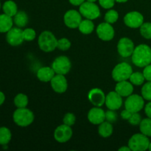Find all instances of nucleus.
<instances>
[{
	"label": "nucleus",
	"instance_id": "4c0bfd02",
	"mask_svg": "<svg viewBox=\"0 0 151 151\" xmlns=\"http://www.w3.org/2000/svg\"><path fill=\"white\" fill-rule=\"evenodd\" d=\"M98 1L100 5L103 8L107 9V10L111 9L114 6L115 2H116L115 0H98Z\"/></svg>",
	"mask_w": 151,
	"mask_h": 151
},
{
	"label": "nucleus",
	"instance_id": "cd10ccee",
	"mask_svg": "<svg viewBox=\"0 0 151 151\" xmlns=\"http://www.w3.org/2000/svg\"><path fill=\"white\" fill-rule=\"evenodd\" d=\"M129 81L134 86H139L144 84L145 81V76L142 72H133V73L131 74V77L129 78Z\"/></svg>",
	"mask_w": 151,
	"mask_h": 151
},
{
	"label": "nucleus",
	"instance_id": "c9c22d12",
	"mask_svg": "<svg viewBox=\"0 0 151 151\" xmlns=\"http://www.w3.org/2000/svg\"><path fill=\"white\" fill-rule=\"evenodd\" d=\"M142 116L139 114V112H137V113H132L131 117L128 119V122L131 124V125H139L140 122L142 121Z\"/></svg>",
	"mask_w": 151,
	"mask_h": 151
},
{
	"label": "nucleus",
	"instance_id": "de8ad7c7",
	"mask_svg": "<svg viewBox=\"0 0 151 151\" xmlns=\"http://www.w3.org/2000/svg\"><path fill=\"white\" fill-rule=\"evenodd\" d=\"M148 150L151 151V142H150V145H149V147H148Z\"/></svg>",
	"mask_w": 151,
	"mask_h": 151
},
{
	"label": "nucleus",
	"instance_id": "49530a36",
	"mask_svg": "<svg viewBox=\"0 0 151 151\" xmlns=\"http://www.w3.org/2000/svg\"><path fill=\"white\" fill-rule=\"evenodd\" d=\"M86 1H90V2H95V1H97V0H86Z\"/></svg>",
	"mask_w": 151,
	"mask_h": 151
},
{
	"label": "nucleus",
	"instance_id": "393cba45",
	"mask_svg": "<svg viewBox=\"0 0 151 151\" xmlns=\"http://www.w3.org/2000/svg\"><path fill=\"white\" fill-rule=\"evenodd\" d=\"M2 10L6 15L10 17H13L18 12L17 4L12 0H7L3 4Z\"/></svg>",
	"mask_w": 151,
	"mask_h": 151
},
{
	"label": "nucleus",
	"instance_id": "b1692460",
	"mask_svg": "<svg viewBox=\"0 0 151 151\" xmlns=\"http://www.w3.org/2000/svg\"><path fill=\"white\" fill-rule=\"evenodd\" d=\"M13 23L19 28L25 27L29 22L27 14L24 11H18L17 13L13 16Z\"/></svg>",
	"mask_w": 151,
	"mask_h": 151
},
{
	"label": "nucleus",
	"instance_id": "5701e85b",
	"mask_svg": "<svg viewBox=\"0 0 151 151\" xmlns=\"http://www.w3.org/2000/svg\"><path fill=\"white\" fill-rule=\"evenodd\" d=\"M113 125L111 122H108V121H104L101 124H100L98 126L99 135L103 138H108V137H111L113 134Z\"/></svg>",
	"mask_w": 151,
	"mask_h": 151
},
{
	"label": "nucleus",
	"instance_id": "9b49d317",
	"mask_svg": "<svg viewBox=\"0 0 151 151\" xmlns=\"http://www.w3.org/2000/svg\"><path fill=\"white\" fill-rule=\"evenodd\" d=\"M96 33L102 41H110L114 37L115 31L112 24L105 22L98 24L96 28Z\"/></svg>",
	"mask_w": 151,
	"mask_h": 151
},
{
	"label": "nucleus",
	"instance_id": "58836bf2",
	"mask_svg": "<svg viewBox=\"0 0 151 151\" xmlns=\"http://www.w3.org/2000/svg\"><path fill=\"white\" fill-rule=\"evenodd\" d=\"M142 73L145 78V81H151V63L144 67Z\"/></svg>",
	"mask_w": 151,
	"mask_h": 151
},
{
	"label": "nucleus",
	"instance_id": "bb28decb",
	"mask_svg": "<svg viewBox=\"0 0 151 151\" xmlns=\"http://www.w3.org/2000/svg\"><path fill=\"white\" fill-rule=\"evenodd\" d=\"M140 132L148 137H151V119L145 118L142 119L139 124Z\"/></svg>",
	"mask_w": 151,
	"mask_h": 151
},
{
	"label": "nucleus",
	"instance_id": "7ed1b4c3",
	"mask_svg": "<svg viewBox=\"0 0 151 151\" xmlns=\"http://www.w3.org/2000/svg\"><path fill=\"white\" fill-rule=\"evenodd\" d=\"M15 123L20 127H27L33 122L35 116L33 112L27 108L17 109L13 114Z\"/></svg>",
	"mask_w": 151,
	"mask_h": 151
},
{
	"label": "nucleus",
	"instance_id": "a18cd8bd",
	"mask_svg": "<svg viewBox=\"0 0 151 151\" xmlns=\"http://www.w3.org/2000/svg\"><path fill=\"white\" fill-rule=\"evenodd\" d=\"M128 0H115V1L116 2H118V3H125L127 2Z\"/></svg>",
	"mask_w": 151,
	"mask_h": 151
},
{
	"label": "nucleus",
	"instance_id": "c85d7f7f",
	"mask_svg": "<svg viewBox=\"0 0 151 151\" xmlns=\"http://www.w3.org/2000/svg\"><path fill=\"white\" fill-rule=\"evenodd\" d=\"M29 99L28 97L24 94H18L14 98V105L17 109H22V108H27Z\"/></svg>",
	"mask_w": 151,
	"mask_h": 151
},
{
	"label": "nucleus",
	"instance_id": "79ce46f5",
	"mask_svg": "<svg viewBox=\"0 0 151 151\" xmlns=\"http://www.w3.org/2000/svg\"><path fill=\"white\" fill-rule=\"evenodd\" d=\"M69 1L74 6H81L86 0H69Z\"/></svg>",
	"mask_w": 151,
	"mask_h": 151
},
{
	"label": "nucleus",
	"instance_id": "a211bd4d",
	"mask_svg": "<svg viewBox=\"0 0 151 151\" xmlns=\"http://www.w3.org/2000/svg\"><path fill=\"white\" fill-rule=\"evenodd\" d=\"M87 117L91 124L99 125L106 121V111L102 109L101 107L94 106L88 112Z\"/></svg>",
	"mask_w": 151,
	"mask_h": 151
},
{
	"label": "nucleus",
	"instance_id": "f3484780",
	"mask_svg": "<svg viewBox=\"0 0 151 151\" xmlns=\"http://www.w3.org/2000/svg\"><path fill=\"white\" fill-rule=\"evenodd\" d=\"M106 95L102 89L99 88H94L89 91L88 94V99L90 103L94 106L102 107L106 103Z\"/></svg>",
	"mask_w": 151,
	"mask_h": 151
},
{
	"label": "nucleus",
	"instance_id": "f704fd0d",
	"mask_svg": "<svg viewBox=\"0 0 151 151\" xmlns=\"http://www.w3.org/2000/svg\"><path fill=\"white\" fill-rule=\"evenodd\" d=\"M75 122H76V116L73 113H66V114L63 116V123L66 125L72 127V125H75Z\"/></svg>",
	"mask_w": 151,
	"mask_h": 151
},
{
	"label": "nucleus",
	"instance_id": "4be33fe9",
	"mask_svg": "<svg viewBox=\"0 0 151 151\" xmlns=\"http://www.w3.org/2000/svg\"><path fill=\"white\" fill-rule=\"evenodd\" d=\"M94 27H94L93 20L85 19L81 21L78 28L80 32L82 34H83V35H90V34L93 32Z\"/></svg>",
	"mask_w": 151,
	"mask_h": 151
},
{
	"label": "nucleus",
	"instance_id": "dca6fc26",
	"mask_svg": "<svg viewBox=\"0 0 151 151\" xmlns=\"http://www.w3.org/2000/svg\"><path fill=\"white\" fill-rule=\"evenodd\" d=\"M50 83L53 91L58 94H63L68 88L67 80L63 75L55 74Z\"/></svg>",
	"mask_w": 151,
	"mask_h": 151
},
{
	"label": "nucleus",
	"instance_id": "c03bdc74",
	"mask_svg": "<svg viewBox=\"0 0 151 151\" xmlns=\"http://www.w3.org/2000/svg\"><path fill=\"white\" fill-rule=\"evenodd\" d=\"M119 151H131V148L128 147V145L127 146H123V147H121L120 148H119Z\"/></svg>",
	"mask_w": 151,
	"mask_h": 151
},
{
	"label": "nucleus",
	"instance_id": "412c9836",
	"mask_svg": "<svg viewBox=\"0 0 151 151\" xmlns=\"http://www.w3.org/2000/svg\"><path fill=\"white\" fill-rule=\"evenodd\" d=\"M13 17L7 16L5 13L0 14V32L7 33L13 25Z\"/></svg>",
	"mask_w": 151,
	"mask_h": 151
},
{
	"label": "nucleus",
	"instance_id": "4468645a",
	"mask_svg": "<svg viewBox=\"0 0 151 151\" xmlns=\"http://www.w3.org/2000/svg\"><path fill=\"white\" fill-rule=\"evenodd\" d=\"M7 42L12 47H18L24 42L23 29L18 27H12L6 34Z\"/></svg>",
	"mask_w": 151,
	"mask_h": 151
},
{
	"label": "nucleus",
	"instance_id": "39448f33",
	"mask_svg": "<svg viewBox=\"0 0 151 151\" xmlns=\"http://www.w3.org/2000/svg\"><path fill=\"white\" fill-rule=\"evenodd\" d=\"M150 142L148 137L139 133L134 134L130 138L128 145L132 151H145L148 150Z\"/></svg>",
	"mask_w": 151,
	"mask_h": 151
},
{
	"label": "nucleus",
	"instance_id": "f03ea898",
	"mask_svg": "<svg viewBox=\"0 0 151 151\" xmlns=\"http://www.w3.org/2000/svg\"><path fill=\"white\" fill-rule=\"evenodd\" d=\"M58 39L54 34L49 30L43 31L38 38V45L44 52H52L57 49Z\"/></svg>",
	"mask_w": 151,
	"mask_h": 151
},
{
	"label": "nucleus",
	"instance_id": "ddd939ff",
	"mask_svg": "<svg viewBox=\"0 0 151 151\" xmlns=\"http://www.w3.org/2000/svg\"><path fill=\"white\" fill-rule=\"evenodd\" d=\"M82 21V16L76 10H69L65 13L63 22L65 25L70 29H76Z\"/></svg>",
	"mask_w": 151,
	"mask_h": 151
},
{
	"label": "nucleus",
	"instance_id": "a878e982",
	"mask_svg": "<svg viewBox=\"0 0 151 151\" xmlns=\"http://www.w3.org/2000/svg\"><path fill=\"white\" fill-rule=\"evenodd\" d=\"M12 138L11 131L7 127L0 128V145H6L10 142Z\"/></svg>",
	"mask_w": 151,
	"mask_h": 151
},
{
	"label": "nucleus",
	"instance_id": "1a4fd4ad",
	"mask_svg": "<svg viewBox=\"0 0 151 151\" xmlns=\"http://www.w3.org/2000/svg\"><path fill=\"white\" fill-rule=\"evenodd\" d=\"M116 48L119 55L126 58L131 57L135 49V45L131 38L128 37H123L119 40Z\"/></svg>",
	"mask_w": 151,
	"mask_h": 151
},
{
	"label": "nucleus",
	"instance_id": "aec40b11",
	"mask_svg": "<svg viewBox=\"0 0 151 151\" xmlns=\"http://www.w3.org/2000/svg\"><path fill=\"white\" fill-rule=\"evenodd\" d=\"M55 75V72L53 70L52 66H43L40 68L36 73L37 78L41 82L48 83L51 81L53 77Z\"/></svg>",
	"mask_w": 151,
	"mask_h": 151
},
{
	"label": "nucleus",
	"instance_id": "473e14b6",
	"mask_svg": "<svg viewBox=\"0 0 151 151\" xmlns=\"http://www.w3.org/2000/svg\"><path fill=\"white\" fill-rule=\"evenodd\" d=\"M71 41L66 38H61L58 40L57 49L60 51H67L71 47Z\"/></svg>",
	"mask_w": 151,
	"mask_h": 151
},
{
	"label": "nucleus",
	"instance_id": "0eeeda50",
	"mask_svg": "<svg viewBox=\"0 0 151 151\" xmlns=\"http://www.w3.org/2000/svg\"><path fill=\"white\" fill-rule=\"evenodd\" d=\"M125 109L131 111V113H137L139 112L145 108V99L142 95L137 94H132L127 97L125 100Z\"/></svg>",
	"mask_w": 151,
	"mask_h": 151
},
{
	"label": "nucleus",
	"instance_id": "ea45409f",
	"mask_svg": "<svg viewBox=\"0 0 151 151\" xmlns=\"http://www.w3.org/2000/svg\"><path fill=\"white\" fill-rule=\"evenodd\" d=\"M131 114H132V113L131 111H129L125 109L123 111H122V112L120 114V116L122 117V119H125V120H128L129 118L131 117Z\"/></svg>",
	"mask_w": 151,
	"mask_h": 151
},
{
	"label": "nucleus",
	"instance_id": "f257e3e1",
	"mask_svg": "<svg viewBox=\"0 0 151 151\" xmlns=\"http://www.w3.org/2000/svg\"><path fill=\"white\" fill-rule=\"evenodd\" d=\"M131 61L137 67L144 68L151 63V48L145 44H139L135 47Z\"/></svg>",
	"mask_w": 151,
	"mask_h": 151
},
{
	"label": "nucleus",
	"instance_id": "9d476101",
	"mask_svg": "<svg viewBox=\"0 0 151 151\" xmlns=\"http://www.w3.org/2000/svg\"><path fill=\"white\" fill-rule=\"evenodd\" d=\"M124 23L131 29H137L144 23V16L138 11H131L124 16Z\"/></svg>",
	"mask_w": 151,
	"mask_h": 151
},
{
	"label": "nucleus",
	"instance_id": "7c9ffc66",
	"mask_svg": "<svg viewBox=\"0 0 151 151\" xmlns=\"http://www.w3.org/2000/svg\"><path fill=\"white\" fill-rule=\"evenodd\" d=\"M142 36L145 39H151V22H144L139 27Z\"/></svg>",
	"mask_w": 151,
	"mask_h": 151
},
{
	"label": "nucleus",
	"instance_id": "72a5a7b5",
	"mask_svg": "<svg viewBox=\"0 0 151 151\" xmlns=\"http://www.w3.org/2000/svg\"><path fill=\"white\" fill-rule=\"evenodd\" d=\"M24 40L26 41H32L36 37V32L32 28H25L23 29Z\"/></svg>",
	"mask_w": 151,
	"mask_h": 151
},
{
	"label": "nucleus",
	"instance_id": "f8f14e48",
	"mask_svg": "<svg viewBox=\"0 0 151 151\" xmlns=\"http://www.w3.org/2000/svg\"><path fill=\"white\" fill-rule=\"evenodd\" d=\"M73 134L71 126L65 124L59 125L54 131V138L59 143H66L71 139Z\"/></svg>",
	"mask_w": 151,
	"mask_h": 151
},
{
	"label": "nucleus",
	"instance_id": "6ab92c4d",
	"mask_svg": "<svg viewBox=\"0 0 151 151\" xmlns=\"http://www.w3.org/2000/svg\"><path fill=\"white\" fill-rule=\"evenodd\" d=\"M114 91H116L122 97H127L134 92V85L128 81L116 82Z\"/></svg>",
	"mask_w": 151,
	"mask_h": 151
},
{
	"label": "nucleus",
	"instance_id": "e433bc0d",
	"mask_svg": "<svg viewBox=\"0 0 151 151\" xmlns=\"http://www.w3.org/2000/svg\"><path fill=\"white\" fill-rule=\"evenodd\" d=\"M116 119H117V115L115 113V111L109 109L107 111H106V120L112 123L116 122Z\"/></svg>",
	"mask_w": 151,
	"mask_h": 151
},
{
	"label": "nucleus",
	"instance_id": "20e7f679",
	"mask_svg": "<svg viewBox=\"0 0 151 151\" xmlns=\"http://www.w3.org/2000/svg\"><path fill=\"white\" fill-rule=\"evenodd\" d=\"M132 73V66L126 62H121L114 66L112 70L111 76L116 82H119L129 80Z\"/></svg>",
	"mask_w": 151,
	"mask_h": 151
},
{
	"label": "nucleus",
	"instance_id": "09e8293b",
	"mask_svg": "<svg viewBox=\"0 0 151 151\" xmlns=\"http://www.w3.org/2000/svg\"><path fill=\"white\" fill-rule=\"evenodd\" d=\"M0 9H1V2H0Z\"/></svg>",
	"mask_w": 151,
	"mask_h": 151
},
{
	"label": "nucleus",
	"instance_id": "6e6552de",
	"mask_svg": "<svg viewBox=\"0 0 151 151\" xmlns=\"http://www.w3.org/2000/svg\"><path fill=\"white\" fill-rule=\"evenodd\" d=\"M51 66L55 74L65 75L70 72L72 63L68 57L65 55H60L53 60Z\"/></svg>",
	"mask_w": 151,
	"mask_h": 151
},
{
	"label": "nucleus",
	"instance_id": "c756f323",
	"mask_svg": "<svg viewBox=\"0 0 151 151\" xmlns=\"http://www.w3.org/2000/svg\"><path fill=\"white\" fill-rule=\"evenodd\" d=\"M104 19L106 22L113 24L116 23L119 19V13L116 10H113L112 8L109 9L105 14Z\"/></svg>",
	"mask_w": 151,
	"mask_h": 151
},
{
	"label": "nucleus",
	"instance_id": "a19ab883",
	"mask_svg": "<svg viewBox=\"0 0 151 151\" xmlns=\"http://www.w3.org/2000/svg\"><path fill=\"white\" fill-rule=\"evenodd\" d=\"M145 113L147 115V117L151 119V101H149L147 104L145 106Z\"/></svg>",
	"mask_w": 151,
	"mask_h": 151
},
{
	"label": "nucleus",
	"instance_id": "2eb2a0df",
	"mask_svg": "<svg viewBox=\"0 0 151 151\" xmlns=\"http://www.w3.org/2000/svg\"><path fill=\"white\" fill-rule=\"evenodd\" d=\"M123 103L122 97L116 91H111L107 94L106 97V104L108 109L116 111L120 109Z\"/></svg>",
	"mask_w": 151,
	"mask_h": 151
},
{
	"label": "nucleus",
	"instance_id": "423d86ee",
	"mask_svg": "<svg viewBox=\"0 0 151 151\" xmlns=\"http://www.w3.org/2000/svg\"><path fill=\"white\" fill-rule=\"evenodd\" d=\"M79 12L81 16L85 19L94 20L98 19L100 16V7L94 2L90 1H84L81 6H79Z\"/></svg>",
	"mask_w": 151,
	"mask_h": 151
},
{
	"label": "nucleus",
	"instance_id": "37998d69",
	"mask_svg": "<svg viewBox=\"0 0 151 151\" xmlns=\"http://www.w3.org/2000/svg\"><path fill=\"white\" fill-rule=\"evenodd\" d=\"M4 100H5V95L2 91H0V106L4 103Z\"/></svg>",
	"mask_w": 151,
	"mask_h": 151
},
{
	"label": "nucleus",
	"instance_id": "2f4dec72",
	"mask_svg": "<svg viewBox=\"0 0 151 151\" xmlns=\"http://www.w3.org/2000/svg\"><path fill=\"white\" fill-rule=\"evenodd\" d=\"M141 95L145 100L151 101V81H147L143 84L141 89Z\"/></svg>",
	"mask_w": 151,
	"mask_h": 151
}]
</instances>
